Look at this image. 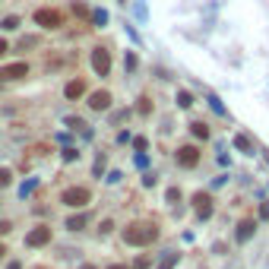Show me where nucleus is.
Segmentation results:
<instances>
[{"label": "nucleus", "mask_w": 269, "mask_h": 269, "mask_svg": "<svg viewBox=\"0 0 269 269\" xmlns=\"http://www.w3.org/2000/svg\"><path fill=\"white\" fill-rule=\"evenodd\" d=\"M159 238V228L152 222H133L124 228V244H133V247H146Z\"/></svg>", "instance_id": "obj_1"}, {"label": "nucleus", "mask_w": 269, "mask_h": 269, "mask_svg": "<svg viewBox=\"0 0 269 269\" xmlns=\"http://www.w3.org/2000/svg\"><path fill=\"white\" fill-rule=\"evenodd\" d=\"M92 199L89 193V187H67L64 193H60V203H67V206H73V209H83L86 203Z\"/></svg>", "instance_id": "obj_2"}, {"label": "nucleus", "mask_w": 269, "mask_h": 269, "mask_svg": "<svg viewBox=\"0 0 269 269\" xmlns=\"http://www.w3.org/2000/svg\"><path fill=\"white\" fill-rule=\"evenodd\" d=\"M92 70L98 73V76H108L111 73V54H108V48H95L92 51Z\"/></svg>", "instance_id": "obj_3"}, {"label": "nucleus", "mask_w": 269, "mask_h": 269, "mask_svg": "<svg viewBox=\"0 0 269 269\" xmlns=\"http://www.w3.org/2000/svg\"><path fill=\"white\" fill-rule=\"evenodd\" d=\"M175 159H178L180 168H196L199 165V149L196 146H180V149L175 152Z\"/></svg>", "instance_id": "obj_4"}, {"label": "nucleus", "mask_w": 269, "mask_h": 269, "mask_svg": "<svg viewBox=\"0 0 269 269\" xmlns=\"http://www.w3.org/2000/svg\"><path fill=\"white\" fill-rule=\"evenodd\" d=\"M45 244H51V228L48 225H38V228H32L25 234V247H45Z\"/></svg>", "instance_id": "obj_5"}, {"label": "nucleus", "mask_w": 269, "mask_h": 269, "mask_svg": "<svg viewBox=\"0 0 269 269\" xmlns=\"http://www.w3.org/2000/svg\"><path fill=\"white\" fill-rule=\"evenodd\" d=\"M35 22L41 29H60V25H64V16L57 10H35Z\"/></svg>", "instance_id": "obj_6"}, {"label": "nucleus", "mask_w": 269, "mask_h": 269, "mask_svg": "<svg viewBox=\"0 0 269 269\" xmlns=\"http://www.w3.org/2000/svg\"><path fill=\"white\" fill-rule=\"evenodd\" d=\"M22 76H29V64H25V60L0 67V80H22Z\"/></svg>", "instance_id": "obj_7"}, {"label": "nucleus", "mask_w": 269, "mask_h": 269, "mask_svg": "<svg viewBox=\"0 0 269 269\" xmlns=\"http://www.w3.org/2000/svg\"><path fill=\"white\" fill-rule=\"evenodd\" d=\"M193 209H196L199 219H209V215H212V196L203 193V190H199V193H193Z\"/></svg>", "instance_id": "obj_8"}, {"label": "nucleus", "mask_w": 269, "mask_h": 269, "mask_svg": "<svg viewBox=\"0 0 269 269\" xmlns=\"http://www.w3.org/2000/svg\"><path fill=\"white\" fill-rule=\"evenodd\" d=\"M254 234H257V222L254 219H241L238 222V231H234V241H238V244H247Z\"/></svg>", "instance_id": "obj_9"}, {"label": "nucleus", "mask_w": 269, "mask_h": 269, "mask_svg": "<svg viewBox=\"0 0 269 269\" xmlns=\"http://www.w3.org/2000/svg\"><path fill=\"white\" fill-rule=\"evenodd\" d=\"M89 108H92V111H108V108H111V92H108V89L92 92V95H89Z\"/></svg>", "instance_id": "obj_10"}, {"label": "nucleus", "mask_w": 269, "mask_h": 269, "mask_svg": "<svg viewBox=\"0 0 269 269\" xmlns=\"http://www.w3.org/2000/svg\"><path fill=\"white\" fill-rule=\"evenodd\" d=\"M83 92H86V83H83V80H70V83L64 86V95H67L70 101H73V98H80Z\"/></svg>", "instance_id": "obj_11"}, {"label": "nucleus", "mask_w": 269, "mask_h": 269, "mask_svg": "<svg viewBox=\"0 0 269 269\" xmlns=\"http://www.w3.org/2000/svg\"><path fill=\"white\" fill-rule=\"evenodd\" d=\"M234 149L244 152V155H254V143H250V136L247 133H238V136H234Z\"/></svg>", "instance_id": "obj_12"}, {"label": "nucleus", "mask_w": 269, "mask_h": 269, "mask_svg": "<svg viewBox=\"0 0 269 269\" xmlns=\"http://www.w3.org/2000/svg\"><path fill=\"white\" fill-rule=\"evenodd\" d=\"M190 133H193L196 140H209V127H206L203 120H193V124H190Z\"/></svg>", "instance_id": "obj_13"}, {"label": "nucleus", "mask_w": 269, "mask_h": 269, "mask_svg": "<svg viewBox=\"0 0 269 269\" xmlns=\"http://www.w3.org/2000/svg\"><path fill=\"white\" fill-rule=\"evenodd\" d=\"M83 225H86V215H83V212H80V215H70V219H67V228H70V231H80Z\"/></svg>", "instance_id": "obj_14"}, {"label": "nucleus", "mask_w": 269, "mask_h": 269, "mask_svg": "<svg viewBox=\"0 0 269 269\" xmlns=\"http://www.w3.org/2000/svg\"><path fill=\"white\" fill-rule=\"evenodd\" d=\"M175 263H178V254L175 250H168V254L162 257V263H159V269H175Z\"/></svg>", "instance_id": "obj_15"}, {"label": "nucleus", "mask_w": 269, "mask_h": 269, "mask_svg": "<svg viewBox=\"0 0 269 269\" xmlns=\"http://www.w3.org/2000/svg\"><path fill=\"white\" fill-rule=\"evenodd\" d=\"M35 187H38V178H32V180H25V184L19 187V196L25 199V196H29V193H32V190H35Z\"/></svg>", "instance_id": "obj_16"}, {"label": "nucleus", "mask_w": 269, "mask_h": 269, "mask_svg": "<svg viewBox=\"0 0 269 269\" xmlns=\"http://www.w3.org/2000/svg\"><path fill=\"white\" fill-rule=\"evenodd\" d=\"M0 29H3V32H13V29H19V19H16V16H6V19L0 22Z\"/></svg>", "instance_id": "obj_17"}, {"label": "nucleus", "mask_w": 269, "mask_h": 269, "mask_svg": "<svg viewBox=\"0 0 269 269\" xmlns=\"http://www.w3.org/2000/svg\"><path fill=\"white\" fill-rule=\"evenodd\" d=\"M136 111H140L143 117H149V111H152V101H149V98H146V95H143V98H140V105H136Z\"/></svg>", "instance_id": "obj_18"}, {"label": "nucleus", "mask_w": 269, "mask_h": 269, "mask_svg": "<svg viewBox=\"0 0 269 269\" xmlns=\"http://www.w3.org/2000/svg\"><path fill=\"white\" fill-rule=\"evenodd\" d=\"M178 105L180 108H190V105H193V95H190V92H178Z\"/></svg>", "instance_id": "obj_19"}, {"label": "nucleus", "mask_w": 269, "mask_h": 269, "mask_svg": "<svg viewBox=\"0 0 269 269\" xmlns=\"http://www.w3.org/2000/svg\"><path fill=\"white\" fill-rule=\"evenodd\" d=\"M133 149L136 152H146V149H149V140H146V136H133Z\"/></svg>", "instance_id": "obj_20"}, {"label": "nucleus", "mask_w": 269, "mask_h": 269, "mask_svg": "<svg viewBox=\"0 0 269 269\" xmlns=\"http://www.w3.org/2000/svg\"><path fill=\"white\" fill-rule=\"evenodd\" d=\"M124 70H136V54H133V51H127V54H124Z\"/></svg>", "instance_id": "obj_21"}, {"label": "nucleus", "mask_w": 269, "mask_h": 269, "mask_svg": "<svg viewBox=\"0 0 269 269\" xmlns=\"http://www.w3.org/2000/svg\"><path fill=\"white\" fill-rule=\"evenodd\" d=\"M10 180H13V171L10 168H0V187H10Z\"/></svg>", "instance_id": "obj_22"}, {"label": "nucleus", "mask_w": 269, "mask_h": 269, "mask_svg": "<svg viewBox=\"0 0 269 269\" xmlns=\"http://www.w3.org/2000/svg\"><path fill=\"white\" fill-rule=\"evenodd\" d=\"M60 159H64V162H76V159H80V152H76L73 146H67V149H64V155H60Z\"/></svg>", "instance_id": "obj_23"}, {"label": "nucleus", "mask_w": 269, "mask_h": 269, "mask_svg": "<svg viewBox=\"0 0 269 269\" xmlns=\"http://www.w3.org/2000/svg\"><path fill=\"white\" fill-rule=\"evenodd\" d=\"M92 22H95V25H105V22H108V13H105V10H95V13H92Z\"/></svg>", "instance_id": "obj_24"}, {"label": "nucleus", "mask_w": 269, "mask_h": 269, "mask_svg": "<svg viewBox=\"0 0 269 269\" xmlns=\"http://www.w3.org/2000/svg\"><path fill=\"white\" fill-rule=\"evenodd\" d=\"M67 127H70V130H86V124L80 117H67Z\"/></svg>", "instance_id": "obj_25"}, {"label": "nucleus", "mask_w": 269, "mask_h": 269, "mask_svg": "<svg viewBox=\"0 0 269 269\" xmlns=\"http://www.w3.org/2000/svg\"><path fill=\"white\" fill-rule=\"evenodd\" d=\"M35 45H38V38H35V35H29V38H22V41H19V48H22V51H25V48H35Z\"/></svg>", "instance_id": "obj_26"}, {"label": "nucleus", "mask_w": 269, "mask_h": 269, "mask_svg": "<svg viewBox=\"0 0 269 269\" xmlns=\"http://www.w3.org/2000/svg\"><path fill=\"white\" fill-rule=\"evenodd\" d=\"M209 105L215 108V114H225V108H222V101H219V98H215V95H209Z\"/></svg>", "instance_id": "obj_27"}, {"label": "nucleus", "mask_w": 269, "mask_h": 269, "mask_svg": "<svg viewBox=\"0 0 269 269\" xmlns=\"http://www.w3.org/2000/svg\"><path fill=\"white\" fill-rule=\"evenodd\" d=\"M168 203H180V190H178V187L168 190Z\"/></svg>", "instance_id": "obj_28"}, {"label": "nucleus", "mask_w": 269, "mask_h": 269, "mask_svg": "<svg viewBox=\"0 0 269 269\" xmlns=\"http://www.w3.org/2000/svg\"><path fill=\"white\" fill-rule=\"evenodd\" d=\"M101 234H111V231H114V222H111V219H105V222H101V228H98Z\"/></svg>", "instance_id": "obj_29"}, {"label": "nucleus", "mask_w": 269, "mask_h": 269, "mask_svg": "<svg viewBox=\"0 0 269 269\" xmlns=\"http://www.w3.org/2000/svg\"><path fill=\"white\" fill-rule=\"evenodd\" d=\"M133 269H149V257H140V260L133 263Z\"/></svg>", "instance_id": "obj_30"}, {"label": "nucleus", "mask_w": 269, "mask_h": 269, "mask_svg": "<svg viewBox=\"0 0 269 269\" xmlns=\"http://www.w3.org/2000/svg\"><path fill=\"white\" fill-rule=\"evenodd\" d=\"M73 13H76V16H89V10H86V3H73Z\"/></svg>", "instance_id": "obj_31"}, {"label": "nucleus", "mask_w": 269, "mask_h": 269, "mask_svg": "<svg viewBox=\"0 0 269 269\" xmlns=\"http://www.w3.org/2000/svg\"><path fill=\"white\" fill-rule=\"evenodd\" d=\"M260 219L269 222V203H260Z\"/></svg>", "instance_id": "obj_32"}, {"label": "nucleus", "mask_w": 269, "mask_h": 269, "mask_svg": "<svg viewBox=\"0 0 269 269\" xmlns=\"http://www.w3.org/2000/svg\"><path fill=\"white\" fill-rule=\"evenodd\" d=\"M136 165H140V168H146V165H149V159H146V152H136Z\"/></svg>", "instance_id": "obj_33"}, {"label": "nucleus", "mask_w": 269, "mask_h": 269, "mask_svg": "<svg viewBox=\"0 0 269 269\" xmlns=\"http://www.w3.org/2000/svg\"><path fill=\"white\" fill-rule=\"evenodd\" d=\"M10 231H13V225L3 219V222H0V234H10Z\"/></svg>", "instance_id": "obj_34"}, {"label": "nucleus", "mask_w": 269, "mask_h": 269, "mask_svg": "<svg viewBox=\"0 0 269 269\" xmlns=\"http://www.w3.org/2000/svg\"><path fill=\"white\" fill-rule=\"evenodd\" d=\"M6 51H10V45H6V41H3V38H0V57H3V54H6Z\"/></svg>", "instance_id": "obj_35"}, {"label": "nucleus", "mask_w": 269, "mask_h": 269, "mask_svg": "<svg viewBox=\"0 0 269 269\" xmlns=\"http://www.w3.org/2000/svg\"><path fill=\"white\" fill-rule=\"evenodd\" d=\"M108 269H133V266H124V263H111Z\"/></svg>", "instance_id": "obj_36"}, {"label": "nucleus", "mask_w": 269, "mask_h": 269, "mask_svg": "<svg viewBox=\"0 0 269 269\" xmlns=\"http://www.w3.org/2000/svg\"><path fill=\"white\" fill-rule=\"evenodd\" d=\"M6 269H22V263H19V260H13V263L6 266Z\"/></svg>", "instance_id": "obj_37"}, {"label": "nucleus", "mask_w": 269, "mask_h": 269, "mask_svg": "<svg viewBox=\"0 0 269 269\" xmlns=\"http://www.w3.org/2000/svg\"><path fill=\"white\" fill-rule=\"evenodd\" d=\"M3 254H6V247H3V244H0V257H3Z\"/></svg>", "instance_id": "obj_38"}, {"label": "nucleus", "mask_w": 269, "mask_h": 269, "mask_svg": "<svg viewBox=\"0 0 269 269\" xmlns=\"http://www.w3.org/2000/svg\"><path fill=\"white\" fill-rule=\"evenodd\" d=\"M83 269H95V266H92V263H86V266H83Z\"/></svg>", "instance_id": "obj_39"}, {"label": "nucleus", "mask_w": 269, "mask_h": 269, "mask_svg": "<svg viewBox=\"0 0 269 269\" xmlns=\"http://www.w3.org/2000/svg\"><path fill=\"white\" fill-rule=\"evenodd\" d=\"M117 3H127V0H117Z\"/></svg>", "instance_id": "obj_40"}, {"label": "nucleus", "mask_w": 269, "mask_h": 269, "mask_svg": "<svg viewBox=\"0 0 269 269\" xmlns=\"http://www.w3.org/2000/svg\"><path fill=\"white\" fill-rule=\"evenodd\" d=\"M266 162H269V152H266Z\"/></svg>", "instance_id": "obj_41"}]
</instances>
